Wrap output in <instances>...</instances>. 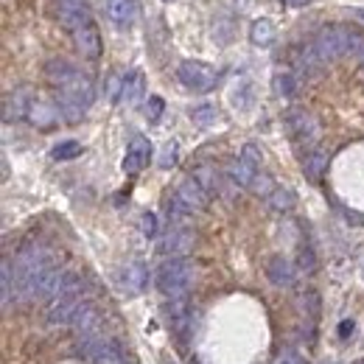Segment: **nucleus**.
Here are the masks:
<instances>
[{
	"label": "nucleus",
	"mask_w": 364,
	"mask_h": 364,
	"mask_svg": "<svg viewBox=\"0 0 364 364\" xmlns=\"http://www.w3.org/2000/svg\"><path fill=\"white\" fill-rule=\"evenodd\" d=\"M359 43H362V37H356L345 26H325L322 31H317L311 46H314V50L319 53L322 62H336L345 53H356Z\"/></svg>",
	"instance_id": "obj_1"
},
{
	"label": "nucleus",
	"mask_w": 364,
	"mask_h": 364,
	"mask_svg": "<svg viewBox=\"0 0 364 364\" xmlns=\"http://www.w3.org/2000/svg\"><path fill=\"white\" fill-rule=\"evenodd\" d=\"M191 283H193V264L188 258H168L157 269V289L168 300H185Z\"/></svg>",
	"instance_id": "obj_2"
},
{
	"label": "nucleus",
	"mask_w": 364,
	"mask_h": 364,
	"mask_svg": "<svg viewBox=\"0 0 364 364\" xmlns=\"http://www.w3.org/2000/svg\"><path fill=\"white\" fill-rule=\"evenodd\" d=\"M177 79L182 87H188L191 92H210L219 82V73L199 59H188L177 68Z\"/></svg>",
	"instance_id": "obj_3"
},
{
	"label": "nucleus",
	"mask_w": 364,
	"mask_h": 364,
	"mask_svg": "<svg viewBox=\"0 0 364 364\" xmlns=\"http://www.w3.org/2000/svg\"><path fill=\"white\" fill-rule=\"evenodd\" d=\"M286 124H289V129H291V135H294L297 143L314 149V143L319 140V127L306 109H300V107L289 109V112H286Z\"/></svg>",
	"instance_id": "obj_4"
},
{
	"label": "nucleus",
	"mask_w": 364,
	"mask_h": 364,
	"mask_svg": "<svg viewBox=\"0 0 364 364\" xmlns=\"http://www.w3.org/2000/svg\"><path fill=\"white\" fill-rule=\"evenodd\" d=\"M34 101H37V98H34V90H31V87H26V85H23V87H14V90L3 98V121H6V124H14V121L28 118Z\"/></svg>",
	"instance_id": "obj_5"
},
{
	"label": "nucleus",
	"mask_w": 364,
	"mask_h": 364,
	"mask_svg": "<svg viewBox=\"0 0 364 364\" xmlns=\"http://www.w3.org/2000/svg\"><path fill=\"white\" fill-rule=\"evenodd\" d=\"M53 14L70 31H76V28L90 23V9H87L85 0H53Z\"/></svg>",
	"instance_id": "obj_6"
},
{
	"label": "nucleus",
	"mask_w": 364,
	"mask_h": 364,
	"mask_svg": "<svg viewBox=\"0 0 364 364\" xmlns=\"http://www.w3.org/2000/svg\"><path fill=\"white\" fill-rule=\"evenodd\" d=\"M82 294H65V297L50 300V306H48V322L50 325H70L73 317L79 314V309L85 306V297Z\"/></svg>",
	"instance_id": "obj_7"
},
{
	"label": "nucleus",
	"mask_w": 364,
	"mask_h": 364,
	"mask_svg": "<svg viewBox=\"0 0 364 364\" xmlns=\"http://www.w3.org/2000/svg\"><path fill=\"white\" fill-rule=\"evenodd\" d=\"M174 196L180 199L191 213H193V210H205V208H208V202H210V193L202 188V182L196 180V177H185V180L177 185Z\"/></svg>",
	"instance_id": "obj_8"
},
{
	"label": "nucleus",
	"mask_w": 364,
	"mask_h": 364,
	"mask_svg": "<svg viewBox=\"0 0 364 364\" xmlns=\"http://www.w3.org/2000/svg\"><path fill=\"white\" fill-rule=\"evenodd\" d=\"M104 9H107L109 23H112L115 28H121V31L132 28L137 14H140V3H137V0H107Z\"/></svg>",
	"instance_id": "obj_9"
},
{
	"label": "nucleus",
	"mask_w": 364,
	"mask_h": 364,
	"mask_svg": "<svg viewBox=\"0 0 364 364\" xmlns=\"http://www.w3.org/2000/svg\"><path fill=\"white\" fill-rule=\"evenodd\" d=\"M196 244V235L185 228H171L163 238V252L171 258H185Z\"/></svg>",
	"instance_id": "obj_10"
},
{
	"label": "nucleus",
	"mask_w": 364,
	"mask_h": 364,
	"mask_svg": "<svg viewBox=\"0 0 364 364\" xmlns=\"http://www.w3.org/2000/svg\"><path fill=\"white\" fill-rule=\"evenodd\" d=\"M149 154H151V146L143 135H135L129 149H127V157H124V171L127 174H137L146 163H149Z\"/></svg>",
	"instance_id": "obj_11"
},
{
	"label": "nucleus",
	"mask_w": 364,
	"mask_h": 364,
	"mask_svg": "<svg viewBox=\"0 0 364 364\" xmlns=\"http://www.w3.org/2000/svg\"><path fill=\"white\" fill-rule=\"evenodd\" d=\"M73 43L79 48V53L87 56V59H98L101 56V34H98V28L92 23L73 31Z\"/></svg>",
	"instance_id": "obj_12"
},
{
	"label": "nucleus",
	"mask_w": 364,
	"mask_h": 364,
	"mask_svg": "<svg viewBox=\"0 0 364 364\" xmlns=\"http://www.w3.org/2000/svg\"><path fill=\"white\" fill-rule=\"evenodd\" d=\"M87 359H90L92 364H127L121 342H115V339H109V336H104V339L92 348V353Z\"/></svg>",
	"instance_id": "obj_13"
},
{
	"label": "nucleus",
	"mask_w": 364,
	"mask_h": 364,
	"mask_svg": "<svg viewBox=\"0 0 364 364\" xmlns=\"http://www.w3.org/2000/svg\"><path fill=\"white\" fill-rule=\"evenodd\" d=\"M59 118H62V112H59V107H56V104H50V101H43V98H37V101L31 104L28 121H31L37 129H50V127H53Z\"/></svg>",
	"instance_id": "obj_14"
},
{
	"label": "nucleus",
	"mask_w": 364,
	"mask_h": 364,
	"mask_svg": "<svg viewBox=\"0 0 364 364\" xmlns=\"http://www.w3.org/2000/svg\"><path fill=\"white\" fill-rule=\"evenodd\" d=\"M267 277L272 280L274 286H280V289H286V286H294V264L291 261H286L283 255H274L272 261L267 264Z\"/></svg>",
	"instance_id": "obj_15"
},
{
	"label": "nucleus",
	"mask_w": 364,
	"mask_h": 364,
	"mask_svg": "<svg viewBox=\"0 0 364 364\" xmlns=\"http://www.w3.org/2000/svg\"><path fill=\"white\" fill-rule=\"evenodd\" d=\"M121 283H124V291H127V294H140V291L146 289V283H149V269H146V264H143V261L127 264V269L121 274Z\"/></svg>",
	"instance_id": "obj_16"
},
{
	"label": "nucleus",
	"mask_w": 364,
	"mask_h": 364,
	"mask_svg": "<svg viewBox=\"0 0 364 364\" xmlns=\"http://www.w3.org/2000/svg\"><path fill=\"white\" fill-rule=\"evenodd\" d=\"M59 92H65V95L76 98V101H79V104H85V107H90L92 98H95V87H92L90 76H85V73H76V76L70 79V85H65Z\"/></svg>",
	"instance_id": "obj_17"
},
{
	"label": "nucleus",
	"mask_w": 364,
	"mask_h": 364,
	"mask_svg": "<svg viewBox=\"0 0 364 364\" xmlns=\"http://www.w3.org/2000/svg\"><path fill=\"white\" fill-rule=\"evenodd\" d=\"M79 70L70 65V62H65V59H50L46 65V76H48V82L56 87V90H62L65 85H70V79L76 76Z\"/></svg>",
	"instance_id": "obj_18"
},
{
	"label": "nucleus",
	"mask_w": 364,
	"mask_h": 364,
	"mask_svg": "<svg viewBox=\"0 0 364 364\" xmlns=\"http://www.w3.org/2000/svg\"><path fill=\"white\" fill-rule=\"evenodd\" d=\"M255 174H258V166H252L250 160H244V157H238V160H232L228 166V177L232 182H238L241 188H250L252 180H255Z\"/></svg>",
	"instance_id": "obj_19"
},
{
	"label": "nucleus",
	"mask_w": 364,
	"mask_h": 364,
	"mask_svg": "<svg viewBox=\"0 0 364 364\" xmlns=\"http://www.w3.org/2000/svg\"><path fill=\"white\" fill-rule=\"evenodd\" d=\"M143 90H146V82H143V73L140 70H132V73H127L124 76V90H121V101H127V104H140V98H143Z\"/></svg>",
	"instance_id": "obj_20"
},
{
	"label": "nucleus",
	"mask_w": 364,
	"mask_h": 364,
	"mask_svg": "<svg viewBox=\"0 0 364 364\" xmlns=\"http://www.w3.org/2000/svg\"><path fill=\"white\" fill-rule=\"evenodd\" d=\"M73 333H87V331H101V317H98V311L92 309V306H82L79 309V314L73 317Z\"/></svg>",
	"instance_id": "obj_21"
},
{
	"label": "nucleus",
	"mask_w": 364,
	"mask_h": 364,
	"mask_svg": "<svg viewBox=\"0 0 364 364\" xmlns=\"http://www.w3.org/2000/svg\"><path fill=\"white\" fill-rule=\"evenodd\" d=\"M250 40H252V46H258V48L272 46L274 43V23L272 20H267V17L255 20V23L250 26Z\"/></svg>",
	"instance_id": "obj_22"
},
{
	"label": "nucleus",
	"mask_w": 364,
	"mask_h": 364,
	"mask_svg": "<svg viewBox=\"0 0 364 364\" xmlns=\"http://www.w3.org/2000/svg\"><path fill=\"white\" fill-rule=\"evenodd\" d=\"M319 68H322V59H319V53L314 50V46L303 48L300 56H297V73H300V79L317 76Z\"/></svg>",
	"instance_id": "obj_23"
},
{
	"label": "nucleus",
	"mask_w": 364,
	"mask_h": 364,
	"mask_svg": "<svg viewBox=\"0 0 364 364\" xmlns=\"http://www.w3.org/2000/svg\"><path fill=\"white\" fill-rule=\"evenodd\" d=\"M325 168H328V154L319 151V149H311V151L306 154V160H303V174L311 182H317Z\"/></svg>",
	"instance_id": "obj_24"
},
{
	"label": "nucleus",
	"mask_w": 364,
	"mask_h": 364,
	"mask_svg": "<svg viewBox=\"0 0 364 364\" xmlns=\"http://www.w3.org/2000/svg\"><path fill=\"white\" fill-rule=\"evenodd\" d=\"M267 202H269V208H272L274 213H289V210H294L297 196H294L291 188H274L272 193L267 196Z\"/></svg>",
	"instance_id": "obj_25"
},
{
	"label": "nucleus",
	"mask_w": 364,
	"mask_h": 364,
	"mask_svg": "<svg viewBox=\"0 0 364 364\" xmlns=\"http://www.w3.org/2000/svg\"><path fill=\"white\" fill-rule=\"evenodd\" d=\"M0 291H3V311H9L14 303V269L9 258H3V267H0Z\"/></svg>",
	"instance_id": "obj_26"
},
{
	"label": "nucleus",
	"mask_w": 364,
	"mask_h": 364,
	"mask_svg": "<svg viewBox=\"0 0 364 364\" xmlns=\"http://www.w3.org/2000/svg\"><path fill=\"white\" fill-rule=\"evenodd\" d=\"M191 121H193L196 127L208 129V127H213V124L219 121V109H216L213 104H199V107L191 109Z\"/></svg>",
	"instance_id": "obj_27"
},
{
	"label": "nucleus",
	"mask_w": 364,
	"mask_h": 364,
	"mask_svg": "<svg viewBox=\"0 0 364 364\" xmlns=\"http://www.w3.org/2000/svg\"><path fill=\"white\" fill-rule=\"evenodd\" d=\"M191 177H196V180L202 182V188L208 191V193H219V174H216V168H210V166H196L193 171H191Z\"/></svg>",
	"instance_id": "obj_28"
},
{
	"label": "nucleus",
	"mask_w": 364,
	"mask_h": 364,
	"mask_svg": "<svg viewBox=\"0 0 364 364\" xmlns=\"http://www.w3.org/2000/svg\"><path fill=\"white\" fill-rule=\"evenodd\" d=\"M272 85H274V95H280V98H291L294 90H297V76H291V73H277Z\"/></svg>",
	"instance_id": "obj_29"
},
{
	"label": "nucleus",
	"mask_w": 364,
	"mask_h": 364,
	"mask_svg": "<svg viewBox=\"0 0 364 364\" xmlns=\"http://www.w3.org/2000/svg\"><path fill=\"white\" fill-rule=\"evenodd\" d=\"M82 151H85V149H82V143H76V140H65V143L53 146L50 157H53V160H73V157H79Z\"/></svg>",
	"instance_id": "obj_30"
},
{
	"label": "nucleus",
	"mask_w": 364,
	"mask_h": 364,
	"mask_svg": "<svg viewBox=\"0 0 364 364\" xmlns=\"http://www.w3.org/2000/svg\"><path fill=\"white\" fill-rule=\"evenodd\" d=\"M177 157H180V149H177L174 140H168V143L163 146L160 157H157V166H160V168H171V166H177Z\"/></svg>",
	"instance_id": "obj_31"
},
{
	"label": "nucleus",
	"mask_w": 364,
	"mask_h": 364,
	"mask_svg": "<svg viewBox=\"0 0 364 364\" xmlns=\"http://www.w3.org/2000/svg\"><path fill=\"white\" fill-rule=\"evenodd\" d=\"M297 264H300V269L306 274L317 272V255H314V250L306 244V247H300V252H297Z\"/></svg>",
	"instance_id": "obj_32"
},
{
	"label": "nucleus",
	"mask_w": 364,
	"mask_h": 364,
	"mask_svg": "<svg viewBox=\"0 0 364 364\" xmlns=\"http://www.w3.org/2000/svg\"><path fill=\"white\" fill-rule=\"evenodd\" d=\"M274 188H277V185L272 182L269 174H255V180H252V185H250V191L258 193V196H269Z\"/></svg>",
	"instance_id": "obj_33"
},
{
	"label": "nucleus",
	"mask_w": 364,
	"mask_h": 364,
	"mask_svg": "<svg viewBox=\"0 0 364 364\" xmlns=\"http://www.w3.org/2000/svg\"><path fill=\"white\" fill-rule=\"evenodd\" d=\"M300 306H303V311H309V317L311 319H317L319 314V297H317V291H303L300 294Z\"/></svg>",
	"instance_id": "obj_34"
},
{
	"label": "nucleus",
	"mask_w": 364,
	"mask_h": 364,
	"mask_svg": "<svg viewBox=\"0 0 364 364\" xmlns=\"http://www.w3.org/2000/svg\"><path fill=\"white\" fill-rule=\"evenodd\" d=\"M163 107H166L163 98H160V95H151L149 104H146V118H149V121H157V118L163 115Z\"/></svg>",
	"instance_id": "obj_35"
},
{
	"label": "nucleus",
	"mask_w": 364,
	"mask_h": 364,
	"mask_svg": "<svg viewBox=\"0 0 364 364\" xmlns=\"http://www.w3.org/2000/svg\"><path fill=\"white\" fill-rule=\"evenodd\" d=\"M140 230H143L146 238H151V235L157 232V216H154V213H143V216H140Z\"/></svg>",
	"instance_id": "obj_36"
},
{
	"label": "nucleus",
	"mask_w": 364,
	"mask_h": 364,
	"mask_svg": "<svg viewBox=\"0 0 364 364\" xmlns=\"http://www.w3.org/2000/svg\"><path fill=\"white\" fill-rule=\"evenodd\" d=\"M241 157H244V160H250L252 166H261V151H258V146H255V143H247V146L241 149Z\"/></svg>",
	"instance_id": "obj_37"
},
{
	"label": "nucleus",
	"mask_w": 364,
	"mask_h": 364,
	"mask_svg": "<svg viewBox=\"0 0 364 364\" xmlns=\"http://www.w3.org/2000/svg\"><path fill=\"white\" fill-rule=\"evenodd\" d=\"M274 364H303V359L294 353V350H283L280 356H277V362Z\"/></svg>",
	"instance_id": "obj_38"
},
{
	"label": "nucleus",
	"mask_w": 364,
	"mask_h": 364,
	"mask_svg": "<svg viewBox=\"0 0 364 364\" xmlns=\"http://www.w3.org/2000/svg\"><path fill=\"white\" fill-rule=\"evenodd\" d=\"M353 328H356V325H353V319H345V322L339 325V339H348V336L353 333Z\"/></svg>",
	"instance_id": "obj_39"
},
{
	"label": "nucleus",
	"mask_w": 364,
	"mask_h": 364,
	"mask_svg": "<svg viewBox=\"0 0 364 364\" xmlns=\"http://www.w3.org/2000/svg\"><path fill=\"white\" fill-rule=\"evenodd\" d=\"M283 6H289V9H303L306 3H311V0H280Z\"/></svg>",
	"instance_id": "obj_40"
},
{
	"label": "nucleus",
	"mask_w": 364,
	"mask_h": 364,
	"mask_svg": "<svg viewBox=\"0 0 364 364\" xmlns=\"http://www.w3.org/2000/svg\"><path fill=\"white\" fill-rule=\"evenodd\" d=\"M356 56H359V62L364 65V40L359 43V50H356Z\"/></svg>",
	"instance_id": "obj_41"
},
{
	"label": "nucleus",
	"mask_w": 364,
	"mask_h": 364,
	"mask_svg": "<svg viewBox=\"0 0 364 364\" xmlns=\"http://www.w3.org/2000/svg\"><path fill=\"white\" fill-rule=\"evenodd\" d=\"M362 17H364V14H362Z\"/></svg>",
	"instance_id": "obj_42"
}]
</instances>
